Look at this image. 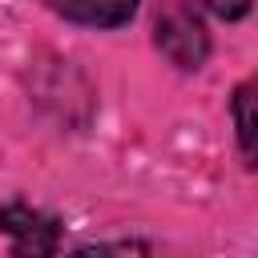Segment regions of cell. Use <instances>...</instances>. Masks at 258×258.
<instances>
[{
    "mask_svg": "<svg viewBox=\"0 0 258 258\" xmlns=\"http://www.w3.org/2000/svg\"><path fill=\"white\" fill-rule=\"evenodd\" d=\"M0 230L12 246V258H52L60 246V222L24 202L0 206Z\"/></svg>",
    "mask_w": 258,
    "mask_h": 258,
    "instance_id": "cell-1",
    "label": "cell"
},
{
    "mask_svg": "<svg viewBox=\"0 0 258 258\" xmlns=\"http://www.w3.org/2000/svg\"><path fill=\"white\" fill-rule=\"evenodd\" d=\"M157 48L177 69H198L210 52V32L189 8H169L157 16Z\"/></svg>",
    "mask_w": 258,
    "mask_h": 258,
    "instance_id": "cell-2",
    "label": "cell"
},
{
    "mask_svg": "<svg viewBox=\"0 0 258 258\" xmlns=\"http://www.w3.org/2000/svg\"><path fill=\"white\" fill-rule=\"evenodd\" d=\"M214 16H222V20H238V16H246L250 12V4L254 0H202Z\"/></svg>",
    "mask_w": 258,
    "mask_h": 258,
    "instance_id": "cell-6",
    "label": "cell"
},
{
    "mask_svg": "<svg viewBox=\"0 0 258 258\" xmlns=\"http://www.w3.org/2000/svg\"><path fill=\"white\" fill-rule=\"evenodd\" d=\"M234 129L246 161L258 169V77H246L234 89Z\"/></svg>",
    "mask_w": 258,
    "mask_h": 258,
    "instance_id": "cell-4",
    "label": "cell"
},
{
    "mask_svg": "<svg viewBox=\"0 0 258 258\" xmlns=\"http://www.w3.org/2000/svg\"><path fill=\"white\" fill-rule=\"evenodd\" d=\"M69 258H153V250L145 242H133V238H121V242H101V246H81L73 250Z\"/></svg>",
    "mask_w": 258,
    "mask_h": 258,
    "instance_id": "cell-5",
    "label": "cell"
},
{
    "mask_svg": "<svg viewBox=\"0 0 258 258\" xmlns=\"http://www.w3.org/2000/svg\"><path fill=\"white\" fill-rule=\"evenodd\" d=\"M52 8L64 20L89 28H121L137 16V0H52Z\"/></svg>",
    "mask_w": 258,
    "mask_h": 258,
    "instance_id": "cell-3",
    "label": "cell"
}]
</instances>
